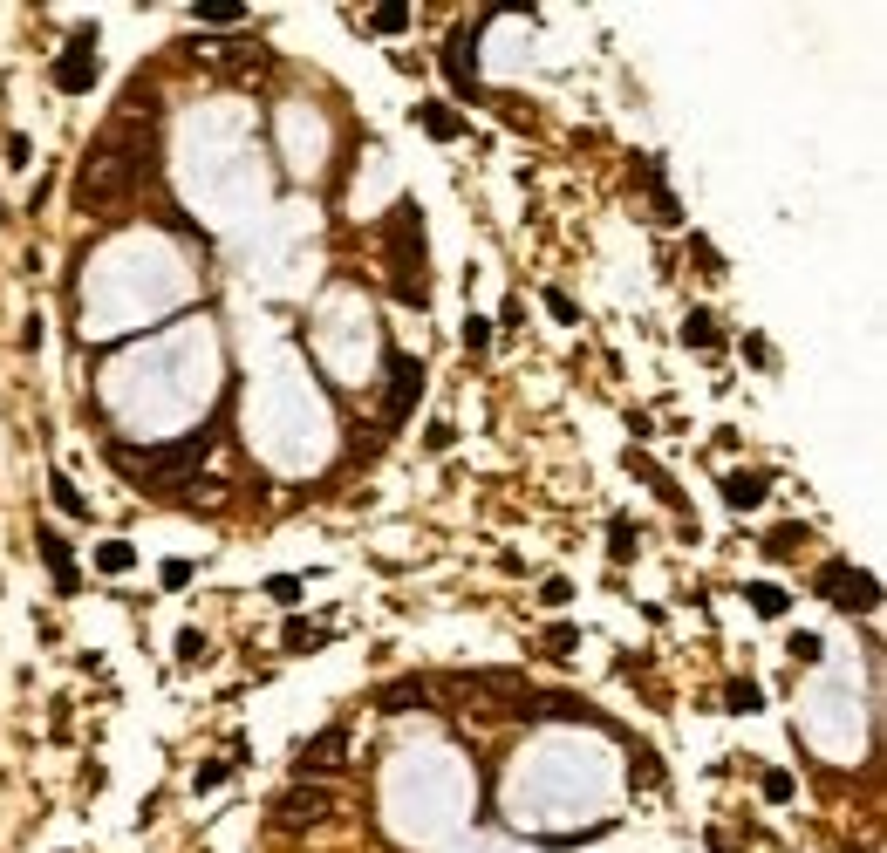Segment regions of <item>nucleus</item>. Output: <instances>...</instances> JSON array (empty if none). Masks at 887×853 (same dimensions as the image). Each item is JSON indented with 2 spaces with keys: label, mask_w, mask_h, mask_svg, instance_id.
<instances>
[{
  "label": "nucleus",
  "mask_w": 887,
  "mask_h": 853,
  "mask_svg": "<svg viewBox=\"0 0 887 853\" xmlns=\"http://www.w3.org/2000/svg\"><path fill=\"white\" fill-rule=\"evenodd\" d=\"M157 144H164L157 117L137 123V110H116V117L96 130V144L82 151V164H76V205H82V212H96V219L123 212L130 198L151 185Z\"/></svg>",
  "instance_id": "f257e3e1"
},
{
  "label": "nucleus",
  "mask_w": 887,
  "mask_h": 853,
  "mask_svg": "<svg viewBox=\"0 0 887 853\" xmlns=\"http://www.w3.org/2000/svg\"><path fill=\"white\" fill-rule=\"evenodd\" d=\"M212 430H192V437H178V444H157V451H130V444H110V471L116 478H130V485H144V492H192V478L205 471L212 458Z\"/></svg>",
  "instance_id": "f03ea898"
},
{
  "label": "nucleus",
  "mask_w": 887,
  "mask_h": 853,
  "mask_svg": "<svg viewBox=\"0 0 887 853\" xmlns=\"http://www.w3.org/2000/svg\"><path fill=\"white\" fill-rule=\"evenodd\" d=\"M383 233V253H389V294L403 308H424L430 301V239H424V205L417 198H396L389 219L376 226Z\"/></svg>",
  "instance_id": "7ed1b4c3"
},
{
  "label": "nucleus",
  "mask_w": 887,
  "mask_h": 853,
  "mask_svg": "<svg viewBox=\"0 0 887 853\" xmlns=\"http://www.w3.org/2000/svg\"><path fill=\"white\" fill-rule=\"evenodd\" d=\"M96 76H103V55H96V28H76V35L62 41V55H55L48 82H55V96H89V89H96Z\"/></svg>",
  "instance_id": "20e7f679"
},
{
  "label": "nucleus",
  "mask_w": 887,
  "mask_h": 853,
  "mask_svg": "<svg viewBox=\"0 0 887 853\" xmlns=\"http://www.w3.org/2000/svg\"><path fill=\"white\" fill-rule=\"evenodd\" d=\"M512 717H560V724H587V731H615V737H628L621 724H608V710H594L587 697H574V690H526V703L512 710Z\"/></svg>",
  "instance_id": "39448f33"
},
{
  "label": "nucleus",
  "mask_w": 887,
  "mask_h": 853,
  "mask_svg": "<svg viewBox=\"0 0 887 853\" xmlns=\"http://www.w3.org/2000/svg\"><path fill=\"white\" fill-rule=\"evenodd\" d=\"M417 396H424V362H410L403 349H389L383 355V430L403 424Z\"/></svg>",
  "instance_id": "423d86ee"
},
{
  "label": "nucleus",
  "mask_w": 887,
  "mask_h": 853,
  "mask_svg": "<svg viewBox=\"0 0 887 853\" xmlns=\"http://www.w3.org/2000/svg\"><path fill=\"white\" fill-rule=\"evenodd\" d=\"M335 813V799H328V785H314V778H294L280 799H273V826H287V833H308L321 819Z\"/></svg>",
  "instance_id": "0eeeda50"
},
{
  "label": "nucleus",
  "mask_w": 887,
  "mask_h": 853,
  "mask_svg": "<svg viewBox=\"0 0 887 853\" xmlns=\"http://www.w3.org/2000/svg\"><path fill=\"white\" fill-rule=\"evenodd\" d=\"M819 594H826V601H840V608H860V615H874V608H881V581H874V574H860V567H847V560H826V567H819Z\"/></svg>",
  "instance_id": "6e6552de"
},
{
  "label": "nucleus",
  "mask_w": 887,
  "mask_h": 853,
  "mask_svg": "<svg viewBox=\"0 0 887 853\" xmlns=\"http://www.w3.org/2000/svg\"><path fill=\"white\" fill-rule=\"evenodd\" d=\"M478 28H485V21L444 35V82H451L458 96H478Z\"/></svg>",
  "instance_id": "1a4fd4ad"
},
{
  "label": "nucleus",
  "mask_w": 887,
  "mask_h": 853,
  "mask_svg": "<svg viewBox=\"0 0 887 853\" xmlns=\"http://www.w3.org/2000/svg\"><path fill=\"white\" fill-rule=\"evenodd\" d=\"M342 758H348V724H328L321 737L294 744V778H321V772H335Z\"/></svg>",
  "instance_id": "9d476101"
},
{
  "label": "nucleus",
  "mask_w": 887,
  "mask_h": 853,
  "mask_svg": "<svg viewBox=\"0 0 887 853\" xmlns=\"http://www.w3.org/2000/svg\"><path fill=\"white\" fill-rule=\"evenodd\" d=\"M35 546H41V560H48V581H55V594H76L82 574H76V553H69V540H62L55 526H35Z\"/></svg>",
  "instance_id": "9b49d317"
},
{
  "label": "nucleus",
  "mask_w": 887,
  "mask_h": 853,
  "mask_svg": "<svg viewBox=\"0 0 887 853\" xmlns=\"http://www.w3.org/2000/svg\"><path fill=\"white\" fill-rule=\"evenodd\" d=\"M765 492H772V478H765V471H731V478H724V505H731V512L765 505Z\"/></svg>",
  "instance_id": "f8f14e48"
},
{
  "label": "nucleus",
  "mask_w": 887,
  "mask_h": 853,
  "mask_svg": "<svg viewBox=\"0 0 887 853\" xmlns=\"http://www.w3.org/2000/svg\"><path fill=\"white\" fill-rule=\"evenodd\" d=\"M628 471H635V478H642V485H649L662 505H676V512H683V492H676V478H669V471H662L649 451H628Z\"/></svg>",
  "instance_id": "ddd939ff"
},
{
  "label": "nucleus",
  "mask_w": 887,
  "mask_h": 853,
  "mask_svg": "<svg viewBox=\"0 0 887 853\" xmlns=\"http://www.w3.org/2000/svg\"><path fill=\"white\" fill-rule=\"evenodd\" d=\"M417 123H424V137H437V144H451L464 130V117L451 110V103H417Z\"/></svg>",
  "instance_id": "4468645a"
},
{
  "label": "nucleus",
  "mask_w": 887,
  "mask_h": 853,
  "mask_svg": "<svg viewBox=\"0 0 887 853\" xmlns=\"http://www.w3.org/2000/svg\"><path fill=\"white\" fill-rule=\"evenodd\" d=\"M410 14H417V7L383 0V7H369V21H362V28H369V35H410Z\"/></svg>",
  "instance_id": "2eb2a0df"
},
{
  "label": "nucleus",
  "mask_w": 887,
  "mask_h": 853,
  "mask_svg": "<svg viewBox=\"0 0 887 853\" xmlns=\"http://www.w3.org/2000/svg\"><path fill=\"white\" fill-rule=\"evenodd\" d=\"M246 14H253V7H239V0H198V7H192L198 28H239Z\"/></svg>",
  "instance_id": "dca6fc26"
},
{
  "label": "nucleus",
  "mask_w": 887,
  "mask_h": 853,
  "mask_svg": "<svg viewBox=\"0 0 887 853\" xmlns=\"http://www.w3.org/2000/svg\"><path fill=\"white\" fill-rule=\"evenodd\" d=\"M683 342L703 349V355H717V314H710V308H690V314H683Z\"/></svg>",
  "instance_id": "f3484780"
},
{
  "label": "nucleus",
  "mask_w": 887,
  "mask_h": 853,
  "mask_svg": "<svg viewBox=\"0 0 887 853\" xmlns=\"http://www.w3.org/2000/svg\"><path fill=\"white\" fill-rule=\"evenodd\" d=\"M48 499L62 505L69 519H89V499L76 492V478H69V471H48Z\"/></svg>",
  "instance_id": "a211bd4d"
},
{
  "label": "nucleus",
  "mask_w": 887,
  "mask_h": 853,
  "mask_svg": "<svg viewBox=\"0 0 887 853\" xmlns=\"http://www.w3.org/2000/svg\"><path fill=\"white\" fill-rule=\"evenodd\" d=\"M89 560H96V574H130V567H137V546H130V540H103Z\"/></svg>",
  "instance_id": "6ab92c4d"
},
{
  "label": "nucleus",
  "mask_w": 887,
  "mask_h": 853,
  "mask_svg": "<svg viewBox=\"0 0 887 853\" xmlns=\"http://www.w3.org/2000/svg\"><path fill=\"white\" fill-rule=\"evenodd\" d=\"M744 601H751V608H758V615H785V608H792V594H785V587H778V581H751V587H744Z\"/></svg>",
  "instance_id": "aec40b11"
},
{
  "label": "nucleus",
  "mask_w": 887,
  "mask_h": 853,
  "mask_svg": "<svg viewBox=\"0 0 887 853\" xmlns=\"http://www.w3.org/2000/svg\"><path fill=\"white\" fill-rule=\"evenodd\" d=\"M628 751H635V785H642V792H662V785H669V778H662V758L649 744H628Z\"/></svg>",
  "instance_id": "412c9836"
},
{
  "label": "nucleus",
  "mask_w": 887,
  "mask_h": 853,
  "mask_svg": "<svg viewBox=\"0 0 887 853\" xmlns=\"http://www.w3.org/2000/svg\"><path fill=\"white\" fill-rule=\"evenodd\" d=\"M424 697H430L424 683H417V676H403V683H389L376 703H383V710H410V703H424Z\"/></svg>",
  "instance_id": "4be33fe9"
},
{
  "label": "nucleus",
  "mask_w": 887,
  "mask_h": 853,
  "mask_svg": "<svg viewBox=\"0 0 887 853\" xmlns=\"http://www.w3.org/2000/svg\"><path fill=\"white\" fill-rule=\"evenodd\" d=\"M540 649H546V656H574V649H580V628H574V621H553V628L540 635Z\"/></svg>",
  "instance_id": "5701e85b"
},
{
  "label": "nucleus",
  "mask_w": 887,
  "mask_h": 853,
  "mask_svg": "<svg viewBox=\"0 0 887 853\" xmlns=\"http://www.w3.org/2000/svg\"><path fill=\"white\" fill-rule=\"evenodd\" d=\"M724 703H731V710H758V703H765V690H758L751 676H731V683H724Z\"/></svg>",
  "instance_id": "b1692460"
},
{
  "label": "nucleus",
  "mask_w": 887,
  "mask_h": 853,
  "mask_svg": "<svg viewBox=\"0 0 887 853\" xmlns=\"http://www.w3.org/2000/svg\"><path fill=\"white\" fill-rule=\"evenodd\" d=\"M464 349H471V355L492 349V321H485V314H464Z\"/></svg>",
  "instance_id": "393cba45"
},
{
  "label": "nucleus",
  "mask_w": 887,
  "mask_h": 853,
  "mask_svg": "<svg viewBox=\"0 0 887 853\" xmlns=\"http://www.w3.org/2000/svg\"><path fill=\"white\" fill-rule=\"evenodd\" d=\"M540 601H546V608H567V601H574V581H567V574H546V581H540Z\"/></svg>",
  "instance_id": "a878e982"
},
{
  "label": "nucleus",
  "mask_w": 887,
  "mask_h": 853,
  "mask_svg": "<svg viewBox=\"0 0 887 853\" xmlns=\"http://www.w3.org/2000/svg\"><path fill=\"white\" fill-rule=\"evenodd\" d=\"M799 540H806V526H772V533H765V553H792Z\"/></svg>",
  "instance_id": "bb28decb"
},
{
  "label": "nucleus",
  "mask_w": 887,
  "mask_h": 853,
  "mask_svg": "<svg viewBox=\"0 0 887 853\" xmlns=\"http://www.w3.org/2000/svg\"><path fill=\"white\" fill-rule=\"evenodd\" d=\"M758 792H765L772 806H785V799H792V778H785V772H758Z\"/></svg>",
  "instance_id": "cd10ccee"
},
{
  "label": "nucleus",
  "mask_w": 887,
  "mask_h": 853,
  "mask_svg": "<svg viewBox=\"0 0 887 853\" xmlns=\"http://www.w3.org/2000/svg\"><path fill=\"white\" fill-rule=\"evenodd\" d=\"M608 553H615V560H628V553H635V526H628V519H615V526H608Z\"/></svg>",
  "instance_id": "c85d7f7f"
},
{
  "label": "nucleus",
  "mask_w": 887,
  "mask_h": 853,
  "mask_svg": "<svg viewBox=\"0 0 887 853\" xmlns=\"http://www.w3.org/2000/svg\"><path fill=\"white\" fill-rule=\"evenodd\" d=\"M328 635L321 628H308V621H287V649H321Z\"/></svg>",
  "instance_id": "c756f323"
},
{
  "label": "nucleus",
  "mask_w": 887,
  "mask_h": 853,
  "mask_svg": "<svg viewBox=\"0 0 887 853\" xmlns=\"http://www.w3.org/2000/svg\"><path fill=\"white\" fill-rule=\"evenodd\" d=\"M164 226H171V233L185 239V246H198V253H205V233H198V226L185 219V212H164Z\"/></svg>",
  "instance_id": "7c9ffc66"
},
{
  "label": "nucleus",
  "mask_w": 887,
  "mask_h": 853,
  "mask_svg": "<svg viewBox=\"0 0 887 853\" xmlns=\"http://www.w3.org/2000/svg\"><path fill=\"white\" fill-rule=\"evenodd\" d=\"M546 314H553V321H567V328L580 321V308L567 301V294H560V287H546Z\"/></svg>",
  "instance_id": "2f4dec72"
},
{
  "label": "nucleus",
  "mask_w": 887,
  "mask_h": 853,
  "mask_svg": "<svg viewBox=\"0 0 887 853\" xmlns=\"http://www.w3.org/2000/svg\"><path fill=\"white\" fill-rule=\"evenodd\" d=\"M267 594L280 601V608H294V601H301V581H294V574H273V581H267Z\"/></svg>",
  "instance_id": "473e14b6"
},
{
  "label": "nucleus",
  "mask_w": 887,
  "mask_h": 853,
  "mask_svg": "<svg viewBox=\"0 0 887 853\" xmlns=\"http://www.w3.org/2000/svg\"><path fill=\"white\" fill-rule=\"evenodd\" d=\"M226 778H232V765H219V758H212V765H198V778H192V785H198V792H219Z\"/></svg>",
  "instance_id": "72a5a7b5"
},
{
  "label": "nucleus",
  "mask_w": 887,
  "mask_h": 853,
  "mask_svg": "<svg viewBox=\"0 0 887 853\" xmlns=\"http://www.w3.org/2000/svg\"><path fill=\"white\" fill-rule=\"evenodd\" d=\"M164 587H171V594L192 587V560H164Z\"/></svg>",
  "instance_id": "f704fd0d"
},
{
  "label": "nucleus",
  "mask_w": 887,
  "mask_h": 853,
  "mask_svg": "<svg viewBox=\"0 0 887 853\" xmlns=\"http://www.w3.org/2000/svg\"><path fill=\"white\" fill-rule=\"evenodd\" d=\"M198 656H205V635L185 628V635H178V662H198Z\"/></svg>",
  "instance_id": "c9c22d12"
},
{
  "label": "nucleus",
  "mask_w": 887,
  "mask_h": 853,
  "mask_svg": "<svg viewBox=\"0 0 887 853\" xmlns=\"http://www.w3.org/2000/svg\"><path fill=\"white\" fill-rule=\"evenodd\" d=\"M826 649H819V635H792V662H819Z\"/></svg>",
  "instance_id": "e433bc0d"
},
{
  "label": "nucleus",
  "mask_w": 887,
  "mask_h": 853,
  "mask_svg": "<svg viewBox=\"0 0 887 853\" xmlns=\"http://www.w3.org/2000/svg\"><path fill=\"white\" fill-rule=\"evenodd\" d=\"M744 355H751L758 369H772V349H765V335H744Z\"/></svg>",
  "instance_id": "4c0bfd02"
},
{
  "label": "nucleus",
  "mask_w": 887,
  "mask_h": 853,
  "mask_svg": "<svg viewBox=\"0 0 887 853\" xmlns=\"http://www.w3.org/2000/svg\"><path fill=\"white\" fill-rule=\"evenodd\" d=\"M0 219H7V205H0Z\"/></svg>",
  "instance_id": "58836bf2"
}]
</instances>
